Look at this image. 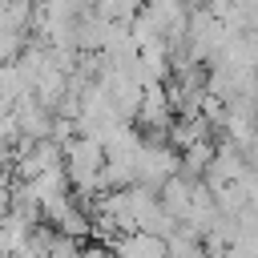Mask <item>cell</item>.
<instances>
[{"label": "cell", "mask_w": 258, "mask_h": 258, "mask_svg": "<svg viewBox=\"0 0 258 258\" xmlns=\"http://www.w3.org/2000/svg\"><path fill=\"white\" fill-rule=\"evenodd\" d=\"M169 113H173L169 89H165V85H149V89H145V101H141V113H137V125L165 129V125H169Z\"/></svg>", "instance_id": "6da1fadb"}]
</instances>
